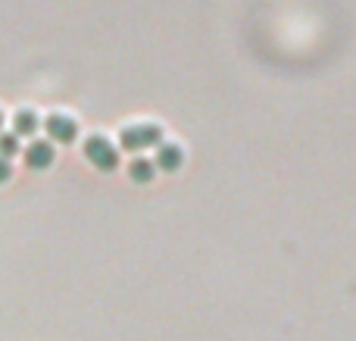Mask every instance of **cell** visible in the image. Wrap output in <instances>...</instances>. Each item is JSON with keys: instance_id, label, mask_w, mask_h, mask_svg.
Masks as SVG:
<instances>
[{"instance_id": "3957f363", "label": "cell", "mask_w": 356, "mask_h": 341, "mask_svg": "<svg viewBox=\"0 0 356 341\" xmlns=\"http://www.w3.org/2000/svg\"><path fill=\"white\" fill-rule=\"evenodd\" d=\"M44 129H47V138L50 141H72L79 135V122H75L69 113H50L44 119Z\"/></svg>"}, {"instance_id": "7a4b0ae2", "label": "cell", "mask_w": 356, "mask_h": 341, "mask_svg": "<svg viewBox=\"0 0 356 341\" xmlns=\"http://www.w3.org/2000/svg\"><path fill=\"white\" fill-rule=\"evenodd\" d=\"M85 154H88V160L97 163V166H104V169H113V166L119 163L116 148H113V144L106 141L104 135H88V141H85Z\"/></svg>"}, {"instance_id": "30bf717a", "label": "cell", "mask_w": 356, "mask_h": 341, "mask_svg": "<svg viewBox=\"0 0 356 341\" xmlns=\"http://www.w3.org/2000/svg\"><path fill=\"white\" fill-rule=\"evenodd\" d=\"M0 129H3V113H0Z\"/></svg>"}, {"instance_id": "6da1fadb", "label": "cell", "mask_w": 356, "mask_h": 341, "mask_svg": "<svg viewBox=\"0 0 356 341\" xmlns=\"http://www.w3.org/2000/svg\"><path fill=\"white\" fill-rule=\"evenodd\" d=\"M22 160L29 163L31 169L50 166V163H54V141H50V138H44V135L29 138V144L22 148Z\"/></svg>"}, {"instance_id": "5b68a950", "label": "cell", "mask_w": 356, "mask_h": 341, "mask_svg": "<svg viewBox=\"0 0 356 341\" xmlns=\"http://www.w3.org/2000/svg\"><path fill=\"white\" fill-rule=\"evenodd\" d=\"M156 135H160L156 125H129V129H122V144L125 148H141V144L154 141Z\"/></svg>"}, {"instance_id": "277c9868", "label": "cell", "mask_w": 356, "mask_h": 341, "mask_svg": "<svg viewBox=\"0 0 356 341\" xmlns=\"http://www.w3.org/2000/svg\"><path fill=\"white\" fill-rule=\"evenodd\" d=\"M38 125H41V116H38V113L31 110V106H19V110L13 113V132H16L19 138H22V135L35 138Z\"/></svg>"}, {"instance_id": "52a82bcc", "label": "cell", "mask_w": 356, "mask_h": 341, "mask_svg": "<svg viewBox=\"0 0 356 341\" xmlns=\"http://www.w3.org/2000/svg\"><path fill=\"white\" fill-rule=\"evenodd\" d=\"M129 173L135 175V179H150V173H154V163H150L147 157H135V160L129 163Z\"/></svg>"}, {"instance_id": "8992f818", "label": "cell", "mask_w": 356, "mask_h": 341, "mask_svg": "<svg viewBox=\"0 0 356 341\" xmlns=\"http://www.w3.org/2000/svg\"><path fill=\"white\" fill-rule=\"evenodd\" d=\"M19 148H22V144H19V135L16 132H3L0 129V157H16L19 154Z\"/></svg>"}, {"instance_id": "ba28073f", "label": "cell", "mask_w": 356, "mask_h": 341, "mask_svg": "<svg viewBox=\"0 0 356 341\" xmlns=\"http://www.w3.org/2000/svg\"><path fill=\"white\" fill-rule=\"evenodd\" d=\"M160 163H163V166H175V163H178V148H175V144H163V148H160Z\"/></svg>"}, {"instance_id": "9c48e42d", "label": "cell", "mask_w": 356, "mask_h": 341, "mask_svg": "<svg viewBox=\"0 0 356 341\" xmlns=\"http://www.w3.org/2000/svg\"><path fill=\"white\" fill-rule=\"evenodd\" d=\"M13 175V163H10V157H0V182H6Z\"/></svg>"}]
</instances>
